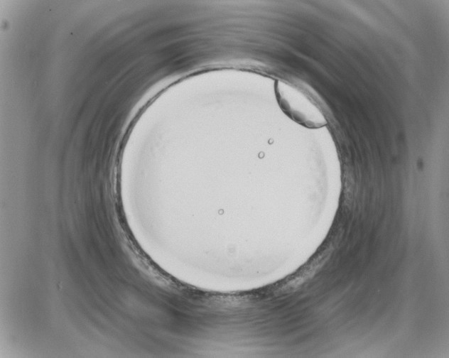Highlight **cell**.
<instances>
[{"label":"cell","instance_id":"obj_1","mask_svg":"<svg viewBox=\"0 0 449 358\" xmlns=\"http://www.w3.org/2000/svg\"><path fill=\"white\" fill-rule=\"evenodd\" d=\"M276 91L281 107L296 122L308 128H318L327 124L320 108L298 89L288 83L278 82Z\"/></svg>","mask_w":449,"mask_h":358}]
</instances>
